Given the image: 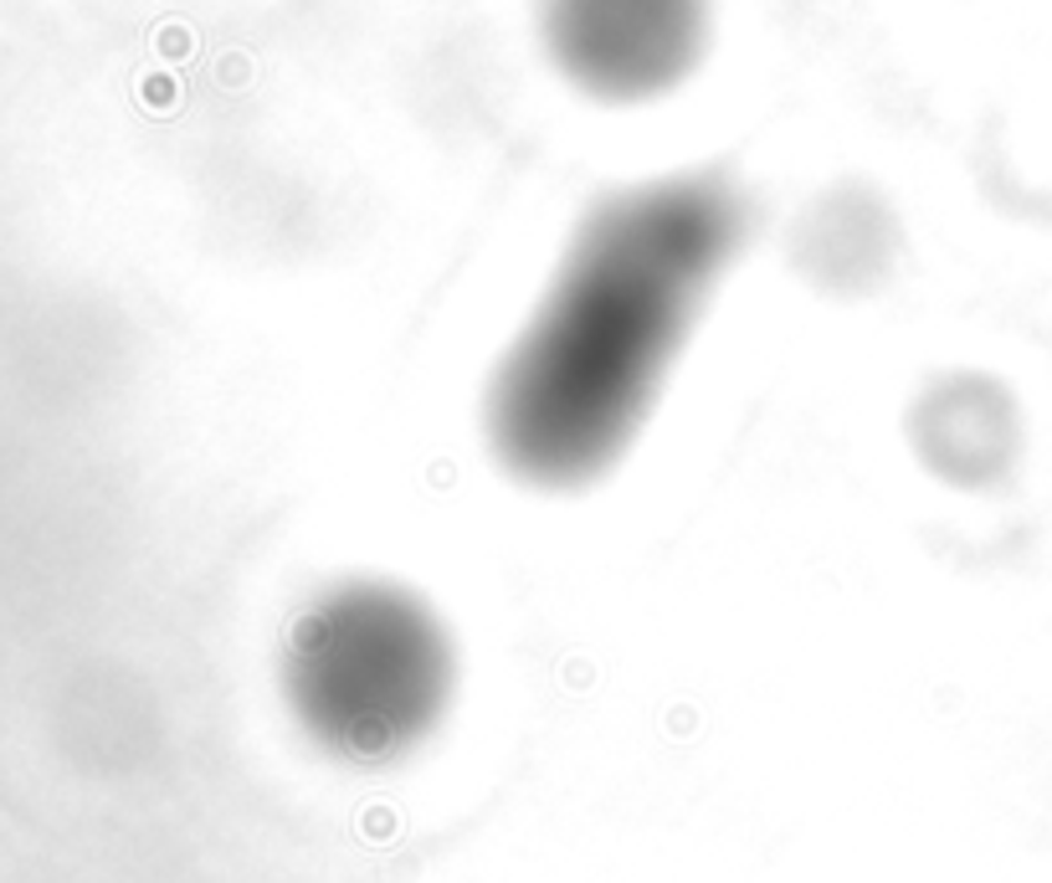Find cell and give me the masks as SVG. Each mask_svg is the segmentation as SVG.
<instances>
[{"mask_svg":"<svg viewBox=\"0 0 1052 883\" xmlns=\"http://www.w3.org/2000/svg\"><path fill=\"white\" fill-rule=\"evenodd\" d=\"M914 463L950 488H986L1012 463V406L975 370L934 375L904 411Z\"/></svg>","mask_w":1052,"mask_h":883,"instance_id":"277c9868","label":"cell"},{"mask_svg":"<svg viewBox=\"0 0 1052 883\" xmlns=\"http://www.w3.org/2000/svg\"><path fill=\"white\" fill-rule=\"evenodd\" d=\"M904 221L863 180L822 190L791 227V262L812 288L832 298H867L899 268Z\"/></svg>","mask_w":1052,"mask_h":883,"instance_id":"5b68a950","label":"cell"},{"mask_svg":"<svg viewBox=\"0 0 1052 883\" xmlns=\"http://www.w3.org/2000/svg\"><path fill=\"white\" fill-rule=\"evenodd\" d=\"M724 165L606 190L483 390V437L508 478L575 494L616 473L663 401L708 298L750 241Z\"/></svg>","mask_w":1052,"mask_h":883,"instance_id":"6da1fadb","label":"cell"},{"mask_svg":"<svg viewBox=\"0 0 1052 883\" xmlns=\"http://www.w3.org/2000/svg\"><path fill=\"white\" fill-rule=\"evenodd\" d=\"M539 47L575 93L657 103L704 68L714 0H539Z\"/></svg>","mask_w":1052,"mask_h":883,"instance_id":"3957f363","label":"cell"},{"mask_svg":"<svg viewBox=\"0 0 1052 883\" xmlns=\"http://www.w3.org/2000/svg\"><path fill=\"white\" fill-rule=\"evenodd\" d=\"M463 647L427 591L345 576L282 627V698L324 750L380 761L427 740L457 698Z\"/></svg>","mask_w":1052,"mask_h":883,"instance_id":"7a4b0ae2","label":"cell"}]
</instances>
